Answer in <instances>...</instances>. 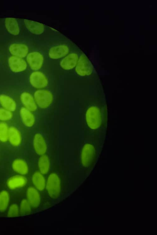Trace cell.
I'll return each mask as SVG.
<instances>
[{
  "instance_id": "cell-9",
  "label": "cell",
  "mask_w": 157,
  "mask_h": 235,
  "mask_svg": "<svg viewBox=\"0 0 157 235\" xmlns=\"http://www.w3.org/2000/svg\"><path fill=\"white\" fill-rule=\"evenodd\" d=\"M29 82L34 88L38 89H46L49 84V80L42 70L33 71L29 76Z\"/></svg>"
},
{
  "instance_id": "cell-3",
  "label": "cell",
  "mask_w": 157,
  "mask_h": 235,
  "mask_svg": "<svg viewBox=\"0 0 157 235\" xmlns=\"http://www.w3.org/2000/svg\"><path fill=\"white\" fill-rule=\"evenodd\" d=\"M24 23L29 32L35 37V41L38 43L62 34L53 28L38 22L24 19Z\"/></svg>"
},
{
  "instance_id": "cell-4",
  "label": "cell",
  "mask_w": 157,
  "mask_h": 235,
  "mask_svg": "<svg viewBox=\"0 0 157 235\" xmlns=\"http://www.w3.org/2000/svg\"><path fill=\"white\" fill-rule=\"evenodd\" d=\"M47 59L43 50L38 46L31 51L26 57L28 66L33 71L42 70Z\"/></svg>"
},
{
  "instance_id": "cell-22",
  "label": "cell",
  "mask_w": 157,
  "mask_h": 235,
  "mask_svg": "<svg viewBox=\"0 0 157 235\" xmlns=\"http://www.w3.org/2000/svg\"><path fill=\"white\" fill-rule=\"evenodd\" d=\"M38 166L40 172L43 175L49 172L50 168V161L48 157L45 154L41 155L38 160Z\"/></svg>"
},
{
  "instance_id": "cell-25",
  "label": "cell",
  "mask_w": 157,
  "mask_h": 235,
  "mask_svg": "<svg viewBox=\"0 0 157 235\" xmlns=\"http://www.w3.org/2000/svg\"><path fill=\"white\" fill-rule=\"evenodd\" d=\"M31 205L26 199H23L21 201L19 207V213L22 216L30 214L31 212Z\"/></svg>"
},
{
  "instance_id": "cell-26",
  "label": "cell",
  "mask_w": 157,
  "mask_h": 235,
  "mask_svg": "<svg viewBox=\"0 0 157 235\" xmlns=\"http://www.w3.org/2000/svg\"><path fill=\"white\" fill-rule=\"evenodd\" d=\"M13 112L1 107H0V122H6L11 120L13 118Z\"/></svg>"
},
{
  "instance_id": "cell-8",
  "label": "cell",
  "mask_w": 157,
  "mask_h": 235,
  "mask_svg": "<svg viewBox=\"0 0 157 235\" xmlns=\"http://www.w3.org/2000/svg\"><path fill=\"white\" fill-rule=\"evenodd\" d=\"M46 187L47 193L51 198L56 199L60 196L61 192V182L58 175L51 173L48 176Z\"/></svg>"
},
{
  "instance_id": "cell-17",
  "label": "cell",
  "mask_w": 157,
  "mask_h": 235,
  "mask_svg": "<svg viewBox=\"0 0 157 235\" xmlns=\"http://www.w3.org/2000/svg\"><path fill=\"white\" fill-rule=\"evenodd\" d=\"M8 141L13 146H19L22 142V137L19 130L13 126L9 127Z\"/></svg>"
},
{
  "instance_id": "cell-1",
  "label": "cell",
  "mask_w": 157,
  "mask_h": 235,
  "mask_svg": "<svg viewBox=\"0 0 157 235\" xmlns=\"http://www.w3.org/2000/svg\"><path fill=\"white\" fill-rule=\"evenodd\" d=\"M85 121L89 131V138L105 141L108 128V113L103 88L87 107Z\"/></svg>"
},
{
  "instance_id": "cell-20",
  "label": "cell",
  "mask_w": 157,
  "mask_h": 235,
  "mask_svg": "<svg viewBox=\"0 0 157 235\" xmlns=\"http://www.w3.org/2000/svg\"><path fill=\"white\" fill-rule=\"evenodd\" d=\"M5 28L8 33L14 36L18 35L20 33L19 24L16 18H6L5 20Z\"/></svg>"
},
{
  "instance_id": "cell-18",
  "label": "cell",
  "mask_w": 157,
  "mask_h": 235,
  "mask_svg": "<svg viewBox=\"0 0 157 235\" xmlns=\"http://www.w3.org/2000/svg\"><path fill=\"white\" fill-rule=\"evenodd\" d=\"M0 105L12 112L15 111L17 107L15 101L11 97L4 94H0Z\"/></svg>"
},
{
  "instance_id": "cell-27",
  "label": "cell",
  "mask_w": 157,
  "mask_h": 235,
  "mask_svg": "<svg viewBox=\"0 0 157 235\" xmlns=\"http://www.w3.org/2000/svg\"><path fill=\"white\" fill-rule=\"evenodd\" d=\"M19 207L16 204H11L9 207L7 214L8 217H18L19 215Z\"/></svg>"
},
{
  "instance_id": "cell-5",
  "label": "cell",
  "mask_w": 157,
  "mask_h": 235,
  "mask_svg": "<svg viewBox=\"0 0 157 235\" xmlns=\"http://www.w3.org/2000/svg\"><path fill=\"white\" fill-rule=\"evenodd\" d=\"M74 70L75 73L81 77H89L97 75L91 63L83 51Z\"/></svg>"
},
{
  "instance_id": "cell-24",
  "label": "cell",
  "mask_w": 157,
  "mask_h": 235,
  "mask_svg": "<svg viewBox=\"0 0 157 235\" xmlns=\"http://www.w3.org/2000/svg\"><path fill=\"white\" fill-rule=\"evenodd\" d=\"M9 128L6 122H0V142L5 143L8 141Z\"/></svg>"
},
{
  "instance_id": "cell-12",
  "label": "cell",
  "mask_w": 157,
  "mask_h": 235,
  "mask_svg": "<svg viewBox=\"0 0 157 235\" xmlns=\"http://www.w3.org/2000/svg\"><path fill=\"white\" fill-rule=\"evenodd\" d=\"M20 100L23 107L32 112H35L38 109L33 95L29 92L24 91L20 95Z\"/></svg>"
},
{
  "instance_id": "cell-7",
  "label": "cell",
  "mask_w": 157,
  "mask_h": 235,
  "mask_svg": "<svg viewBox=\"0 0 157 235\" xmlns=\"http://www.w3.org/2000/svg\"><path fill=\"white\" fill-rule=\"evenodd\" d=\"M82 51L77 45L68 54L59 61V65L62 70L69 71L74 70Z\"/></svg>"
},
{
  "instance_id": "cell-21",
  "label": "cell",
  "mask_w": 157,
  "mask_h": 235,
  "mask_svg": "<svg viewBox=\"0 0 157 235\" xmlns=\"http://www.w3.org/2000/svg\"><path fill=\"white\" fill-rule=\"evenodd\" d=\"M32 181L35 188L37 190L42 191L45 189L46 185V180L43 174L40 172H35L33 174Z\"/></svg>"
},
{
  "instance_id": "cell-10",
  "label": "cell",
  "mask_w": 157,
  "mask_h": 235,
  "mask_svg": "<svg viewBox=\"0 0 157 235\" xmlns=\"http://www.w3.org/2000/svg\"><path fill=\"white\" fill-rule=\"evenodd\" d=\"M8 64L10 70L14 73L25 71L28 66L26 60L23 58L13 55L9 57Z\"/></svg>"
},
{
  "instance_id": "cell-23",
  "label": "cell",
  "mask_w": 157,
  "mask_h": 235,
  "mask_svg": "<svg viewBox=\"0 0 157 235\" xmlns=\"http://www.w3.org/2000/svg\"><path fill=\"white\" fill-rule=\"evenodd\" d=\"M10 196L6 190L0 192V212H3L7 208L9 204Z\"/></svg>"
},
{
  "instance_id": "cell-14",
  "label": "cell",
  "mask_w": 157,
  "mask_h": 235,
  "mask_svg": "<svg viewBox=\"0 0 157 235\" xmlns=\"http://www.w3.org/2000/svg\"><path fill=\"white\" fill-rule=\"evenodd\" d=\"M27 182V179L24 175L18 174L8 178L7 181V185L10 189L14 190L24 187Z\"/></svg>"
},
{
  "instance_id": "cell-16",
  "label": "cell",
  "mask_w": 157,
  "mask_h": 235,
  "mask_svg": "<svg viewBox=\"0 0 157 235\" xmlns=\"http://www.w3.org/2000/svg\"><path fill=\"white\" fill-rule=\"evenodd\" d=\"M21 121L23 124L28 128L33 126L35 122V118L33 112L22 107L19 111Z\"/></svg>"
},
{
  "instance_id": "cell-15",
  "label": "cell",
  "mask_w": 157,
  "mask_h": 235,
  "mask_svg": "<svg viewBox=\"0 0 157 235\" xmlns=\"http://www.w3.org/2000/svg\"><path fill=\"white\" fill-rule=\"evenodd\" d=\"M26 199L32 207L37 208L41 203L40 194L38 190L34 187L30 186L28 188L26 192Z\"/></svg>"
},
{
  "instance_id": "cell-11",
  "label": "cell",
  "mask_w": 157,
  "mask_h": 235,
  "mask_svg": "<svg viewBox=\"0 0 157 235\" xmlns=\"http://www.w3.org/2000/svg\"><path fill=\"white\" fill-rule=\"evenodd\" d=\"M29 45L24 43H13L8 47V50L12 55L24 58L30 52Z\"/></svg>"
},
{
  "instance_id": "cell-19",
  "label": "cell",
  "mask_w": 157,
  "mask_h": 235,
  "mask_svg": "<svg viewBox=\"0 0 157 235\" xmlns=\"http://www.w3.org/2000/svg\"><path fill=\"white\" fill-rule=\"evenodd\" d=\"M12 167L13 170L19 175H26L29 172L28 164L25 161L21 159H14L12 163Z\"/></svg>"
},
{
  "instance_id": "cell-13",
  "label": "cell",
  "mask_w": 157,
  "mask_h": 235,
  "mask_svg": "<svg viewBox=\"0 0 157 235\" xmlns=\"http://www.w3.org/2000/svg\"><path fill=\"white\" fill-rule=\"evenodd\" d=\"M33 146L35 153L42 155L45 154L47 150V146L43 136L40 133H36L34 136Z\"/></svg>"
},
{
  "instance_id": "cell-2",
  "label": "cell",
  "mask_w": 157,
  "mask_h": 235,
  "mask_svg": "<svg viewBox=\"0 0 157 235\" xmlns=\"http://www.w3.org/2000/svg\"><path fill=\"white\" fill-rule=\"evenodd\" d=\"M39 47L44 53L47 59L60 60L77 46L62 34L38 43Z\"/></svg>"
},
{
  "instance_id": "cell-6",
  "label": "cell",
  "mask_w": 157,
  "mask_h": 235,
  "mask_svg": "<svg viewBox=\"0 0 157 235\" xmlns=\"http://www.w3.org/2000/svg\"><path fill=\"white\" fill-rule=\"evenodd\" d=\"M33 95L38 107L42 109L50 107L54 101L52 92L46 89L36 90Z\"/></svg>"
}]
</instances>
